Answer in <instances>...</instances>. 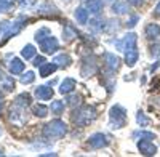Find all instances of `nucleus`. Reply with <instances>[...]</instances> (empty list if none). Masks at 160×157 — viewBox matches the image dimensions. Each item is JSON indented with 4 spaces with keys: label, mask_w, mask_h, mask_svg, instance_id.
<instances>
[{
    "label": "nucleus",
    "mask_w": 160,
    "mask_h": 157,
    "mask_svg": "<svg viewBox=\"0 0 160 157\" xmlns=\"http://www.w3.org/2000/svg\"><path fill=\"white\" fill-rule=\"evenodd\" d=\"M66 133V125L61 120H53L45 127V136L48 138H59Z\"/></svg>",
    "instance_id": "1"
},
{
    "label": "nucleus",
    "mask_w": 160,
    "mask_h": 157,
    "mask_svg": "<svg viewBox=\"0 0 160 157\" xmlns=\"http://www.w3.org/2000/svg\"><path fill=\"white\" fill-rule=\"evenodd\" d=\"M75 18H78L82 23H85V21H87V13H85L83 10H77V13H75Z\"/></svg>",
    "instance_id": "13"
},
{
    "label": "nucleus",
    "mask_w": 160,
    "mask_h": 157,
    "mask_svg": "<svg viewBox=\"0 0 160 157\" xmlns=\"http://www.w3.org/2000/svg\"><path fill=\"white\" fill-rule=\"evenodd\" d=\"M34 53V51H32V47H28V48H24V51H22V55L26 56V58H29L31 55Z\"/></svg>",
    "instance_id": "16"
},
{
    "label": "nucleus",
    "mask_w": 160,
    "mask_h": 157,
    "mask_svg": "<svg viewBox=\"0 0 160 157\" xmlns=\"http://www.w3.org/2000/svg\"><path fill=\"white\" fill-rule=\"evenodd\" d=\"M144 34L148 38H157L160 37V26L158 24H148L146 26V29H144Z\"/></svg>",
    "instance_id": "4"
},
{
    "label": "nucleus",
    "mask_w": 160,
    "mask_h": 157,
    "mask_svg": "<svg viewBox=\"0 0 160 157\" xmlns=\"http://www.w3.org/2000/svg\"><path fill=\"white\" fill-rule=\"evenodd\" d=\"M53 69H55V66H51V64H48V66L42 68V75H43V77H47V74H48V72H51Z\"/></svg>",
    "instance_id": "15"
},
{
    "label": "nucleus",
    "mask_w": 160,
    "mask_h": 157,
    "mask_svg": "<svg viewBox=\"0 0 160 157\" xmlns=\"http://www.w3.org/2000/svg\"><path fill=\"white\" fill-rule=\"evenodd\" d=\"M151 55L155 56V58H160V42L158 43H154L151 47Z\"/></svg>",
    "instance_id": "10"
},
{
    "label": "nucleus",
    "mask_w": 160,
    "mask_h": 157,
    "mask_svg": "<svg viewBox=\"0 0 160 157\" xmlns=\"http://www.w3.org/2000/svg\"><path fill=\"white\" fill-rule=\"evenodd\" d=\"M74 85H75V82L72 78H68V80L62 82V85H61V93H69V91H72Z\"/></svg>",
    "instance_id": "9"
},
{
    "label": "nucleus",
    "mask_w": 160,
    "mask_h": 157,
    "mask_svg": "<svg viewBox=\"0 0 160 157\" xmlns=\"http://www.w3.org/2000/svg\"><path fill=\"white\" fill-rule=\"evenodd\" d=\"M136 59H138V50H136V47L127 50V64H128V66H135Z\"/></svg>",
    "instance_id": "6"
},
{
    "label": "nucleus",
    "mask_w": 160,
    "mask_h": 157,
    "mask_svg": "<svg viewBox=\"0 0 160 157\" xmlns=\"http://www.w3.org/2000/svg\"><path fill=\"white\" fill-rule=\"evenodd\" d=\"M90 144L93 148H101V146H106V136L101 135V133H96L90 138Z\"/></svg>",
    "instance_id": "5"
},
{
    "label": "nucleus",
    "mask_w": 160,
    "mask_h": 157,
    "mask_svg": "<svg viewBox=\"0 0 160 157\" xmlns=\"http://www.w3.org/2000/svg\"><path fill=\"white\" fill-rule=\"evenodd\" d=\"M35 95H37V98H40V99H47V98H51L53 91H51L50 88H47V87H38L37 91H35Z\"/></svg>",
    "instance_id": "7"
},
{
    "label": "nucleus",
    "mask_w": 160,
    "mask_h": 157,
    "mask_svg": "<svg viewBox=\"0 0 160 157\" xmlns=\"http://www.w3.org/2000/svg\"><path fill=\"white\" fill-rule=\"evenodd\" d=\"M114 10H117V13H125V11H127V7H125L123 3L117 2V3L114 5Z\"/></svg>",
    "instance_id": "14"
},
{
    "label": "nucleus",
    "mask_w": 160,
    "mask_h": 157,
    "mask_svg": "<svg viewBox=\"0 0 160 157\" xmlns=\"http://www.w3.org/2000/svg\"><path fill=\"white\" fill-rule=\"evenodd\" d=\"M88 10L91 11V13H99L101 11V7H102V3H101V0H88Z\"/></svg>",
    "instance_id": "8"
},
{
    "label": "nucleus",
    "mask_w": 160,
    "mask_h": 157,
    "mask_svg": "<svg viewBox=\"0 0 160 157\" xmlns=\"http://www.w3.org/2000/svg\"><path fill=\"white\" fill-rule=\"evenodd\" d=\"M128 3H131L133 7H139L142 3V0H128Z\"/></svg>",
    "instance_id": "18"
},
{
    "label": "nucleus",
    "mask_w": 160,
    "mask_h": 157,
    "mask_svg": "<svg viewBox=\"0 0 160 157\" xmlns=\"http://www.w3.org/2000/svg\"><path fill=\"white\" fill-rule=\"evenodd\" d=\"M154 15H155V16H160V2L157 3V7H155V10H154Z\"/></svg>",
    "instance_id": "19"
},
{
    "label": "nucleus",
    "mask_w": 160,
    "mask_h": 157,
    "mask_svg": "<svg viewBox=\"0 0 160 157\" xmlns=\"http://www.w3.org/2000/svg\"><path fill=\"white\" fill-rule=\"evenodd\" d=\"M138 149L142 155H155V152H157V146L148 138H144L138 143Z\"/></svg>",
    "instance_id": "2"
},
{
    "label": "nucleus",
    "mask_w": 160,
    "mask_h": 157,
    "mask_svg": "<svg viewBox=\"0 0 160 157\" xmlns=\"http://www.w3.org/2000/svg\"><path fill=\"white\" fill-rule=\"evenodd\" d=\"M13 63H15V64H11V72H19V71L22 69V64H21V61H19V59H15Z\"/></svg>",
    "instance_id": "12"
},
{
    "label": "nucleus",
    "mask_w": 160,
    "mask_h": 157,
    "mask_svg": "<svg viewBox=\"0 0 160 157\" xmlns=\"http://www.w3.org/2000/svg\"><path fill=\"white\" fill-rule=\"evenodd\" d=\"M138 122H139V124H149V119H146V117L141 115V112H139V115H138Z\"/></svg>",
    "instance_id": "17"
},
{
    "label": "nucleus",
    "mask_w": 160,
    "mask_h": 157,
    "mask_svg": "<svg viewBox=\"0 0 160 157\" xmlns=\"http://www.w3.org/2000/svg\"><path fill=\"white\" fill-rule=\"evenodd\" d=\"M34 112H35V115L43 117V115H47V108L40 104V106H35V108H34Z\"/></svg>",
    "instance_id": "11"
},
{
    "label": "nucleus",
    "mask_w": 160,
    "mask_h": 157,
    "mask_svg": "<svg viewBox=\"0 0 160 157\" xmlns=\"http://www.w3.org/2000/svg\"><path fill=\"white\" fill-rule=\"evenodd\" d=\"M95 111H93L91 108H83V109H80L78 114L74 117V120L78 124V125H87L93 117H95V114H93Z\"/></svg>",
    "instance_id": "3"
}]
</instances>
